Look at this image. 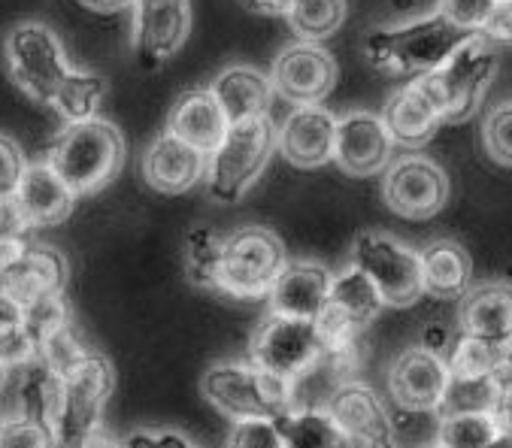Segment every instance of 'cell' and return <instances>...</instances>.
I'll return each mask as SVG.
<instances>
[{
  "mask_svg": "<svg viewBox=\"0 0 512 448\" xmlns=\"http://www.w3.org/2000/svg\"><path fill=\"white\" fill-rule=\"evenodd\" d=\"M7 67L19 91L55 109L64 122L91 119L107 94V79L67 64L64 46L43 22H22L7 37Z\"/></svg>",
  "mask_w": 512,
  "mask_h": 448,
  "instance_id": "cell-1",
  "label": "cell"
},
{
  "mask_svg": "<svg viewBox=\"0 0 512 448\" xmlns=\"http://www.w3.org/2000/svg\"><path fill=\"white\" fill-rule=\"evenodd\" d=\"M470 34L452 25L440 10L397 25H379L364 40L367 61L391 76H425L440 70Z\"/></svg>",
  "mask_w": 512,
  "mask_h": 448,
  "instance_id": "cell-2",
  "label": "cell"
},
{
  "mask_svg": "<svg viewBox=\"0 0 512 448\" xmlns=\"http://www.w3.org/2000/svg\"><path fill=\"white\" fill-rule=\"evenodd\" d=\"M46 161L70 182L79 197L104 191L125 164L122 131L107 119L67 122L46 152Z\"/></svg>",
  "mask_w": 512,
  "mask_h": 448,
  "instance_id": "cell-3",
  "label": "cell"
},
{
  "mask_svg": "<svg viewBox=\"0 0 512 448\" xmlns=\"http://www.w3.org/2000/svg\"><path fill=\"white\" fill-rule=\"evenodd\" d=\"M200 391L222 415L240 421L249 415H282L297 406V382L279 379L252 361L213 364L200 379Z\"/></svg>",
  "mask_w": 512,
  "mask_h": 448,
  "instance_id": "cell-4",
  "label": "cell"
},
{
  "mask_svg": "<svg viewBox=\"0 0 512 448\" xmlns=\"http://www.w3.org/2000/svg\"><path fill=\"white\" fill-rule=\"evenodd\" d=\"M325 355L328 336L316 318L267 312L249 340V361L288 382L310 376L316 367H322Z\"/></svg>",
  "mask_w": 512,
  "mask_h": 448,
  "instance_id": "cell-5",
  "label": "cell"
},
{
  "mask_svg": "<svg viewBox=\"0 0 512 448\" xmlns=\"http://www.w3.org/2000/svg\"><path fill=\"white\" fill-rule=\"evenodd\" d=\"M279 149V131L270 116L231 125L228 137L207 161V194L219 203H237L264 173Z\"/></svg>",
  "mask_w": 512,
  "mask_h": 448,
  "instance_id": "cell-6",
  "label": "cell"
},
{
  "mask_svg": "<svg viewBox=\"0 0 512 448\" xmlns=\"http://www.w3.org/2000/svg\"><path fill=\"white\" fill-rule=\"evenodd\" d=\"M285 267H288V255L282 240L273 231L261 228V224H243V228L231 231L222 243V267H219L222 294L237 300L270 297Z\"/></svg>",
  "mask_w": 512,
  "mask_h": 448,
  "instance_id": "cell-7",
  "label": "cell"
},
{
  "mask_svg": "<svg viewBox=\"0 0 512 448\" xmlns=\"http://www.w3.org/2000/svg\"><path fill=\"white\" fill-rule=\"evenodd\" d=\"M110 394H113V367L104 355L91 352L70 376H64V397L55 421L58 445L82 448L97 442Z\"/></svg>",
  "mask_w": 512,
  "mask_h": 448,
  "instance_id": "cell-8",
  "label": "cell"
},
{
  "mask_svg": "<svg viewBox=\"0 0 512 448\" xmlns=\"http://www.w3.org/2000/svg\"><path fill=\"white\" fill-rule=\"evenodd\" d=\"M352 264H358L382 291L385 306H413L425 294L422 252L409 249L391 234L361 231L352 243Z\"/></svg>",
  "mask_w": 512,
  "mask_h": 448,
  "instance_id": "cell-9",
  "label": "cell"
},
{
  "mask_svg": "<svg viewBox=\"0 0 512 448\" xmlns=\"http://www.w3.org/2000/svg\"><path fill=\"white\" fill-rule=\"evenodd\" d=\"M494 76H497V52L485 34H470L452 52V58L440 70H434L437 88L446 103V119L452 125L467 122L482 106Z\"/></svg>",
  "mask_w": 512,
  "mask_h": 448,
  "instance_id": "cell-10",
  "label": "cell"
},
{
  "mask_svg": "<svg viewBox=\"0 0 512 448\" xmlns=\"http://www.w3.org/2000/svg\"><path fill=\"white\" fill-rule=\"evenodd\" d=\"M382 200L406 221L434 218L449 200V176L437 161L422 155L391 161L382 176Z\"/></svg>",
  "mask_w": 512,
  "mask_h": 448,
  "instance_id": "cell-11",
  "label": "cell"
},
{
  "mask_svg": "<svg viewBox=\"0 0 512 448\" xmlns=\"http://www.w3.org/2000/svg\"><path fill=\"white\" fill-rule=\"evenodd\" d=\"M188 31V0H134L131 4V43L143 70L164 67L185 46Z\"/></svg>",
  "mask_w": 512,
  "mask_h": 448,
  "instance_id": "cell-12",
  "label": "cell"
},
{
  "mask_svg": "<svg viewBox=\"0 0 512 448\" xmlns=\"http://www.w3.org/2000/svg\"><path fill=\"white\" fill-rule=\"evenodd\" d=\"M273 88L294 106L322 103L337 85V61L322 40L297 37L273 61Z\"/></svg>",
  "mask_w": 512,
  "mask_h": 448,
  "instance_id": "cell-13",
  "label": "cell"
},
{
  "mask_svg": "<svg viewBox=\"0 0 512 448\" xmlns=\"http://www.w3.org/2000/svg\"><path fill=\"white\" fill-rule=\"evenodd\" d=\"M449 382V358L428 346H413L400 352L388 367V394L403 412H437Z\"/></svg>",
  "mask_w": 512,
  "mask_h": 448,
  "instance_id": "cell-14",
  "label": "cell"
},
{
  "mask_svg": "<svg viewBox=\"0 0 512 448\" xmlns=\"http://www.w3.org/2000/svg\"><path fill=\"white\" fill-rule=\"evenodd\" d=\"M382 119L403 149H419L437 137V131L449 122L446 119V103L437 88L434 73L416 76L409 85L394 91L382 109Z\"/></svg>",
  "mask_w": 512,
  "mask_h": 448,
  "instance_id": "cell-15",
  "label": "cell"
},
{
  "mask_svg": "<svg viewBox=\"0 0 512 448\" xmlns=\"http://www.w3.org/2000/svg\"><path fill=\"white\" fill-rule=\"evenodd\" d=\"M61 397H64V376L55 373L43 361V355L16 367H4V421L28 418V421L49 424L55 430Z\"/></svg>",
  "mask_w": 512,
  "mask_h": 448,
  "instance_id": "cell-16",
  "label": "cell"
},
{
  "mask_svg": "<svg viewBox=\"0 0 512 448\" xmlns=\"http://www.w3.org/2000/svg\"><path fill=\"white\" fill-rule=\"evenodd\" d=\"M394 137L382 116L367 109H352L337 122V152L334 164L349 176H376L388 170L394 155Z\"/></svg>",
  "mask_w": 512,
  "mask_h": 448,
  "instance_id": "cell-17",
  "label": "cell"
},
{
  "mask_svg": "<svg viewBox=\"0 0 512 448\" xmlns=\"http://www.w3.org/2000/svg\"><path fill=\"white\" fill-rule=\"evenodd\" d=\"M337 122L340 116L322 103L294 106L279 128V155L300 170L331 164L337 152Z\"/></svg>",
  "mask_w": 512,
  "mask_h": 448,
  "instance_id": "cell-18",
  "label": "cell"
},
{
  "mask_svg": "<svg viewBox=\"0 0 512 448\" xmlns=\"http://www.w3.org/2000/svg\"><path fill=\"white\" fill-rule=\"evenodd\" d=\"M325 406L334 415V421L343 427V433L349 436L352 445L385 448L397 439V430H394V421H391L385 403L364 382H352V379L340 382L328 394Z\"/></svg>",
  "mask_w": 512,
  "mask_h": 448,
  "instance_id": "cell-19",
  "label": "cell"
},
{
  "mask_svg": "<svg viewBox=\"0 0 512 448\" xmlns=\"http://www.w3.org/2000/svg\"><path fill=\"white\" fill-rule=\"evenodd\" d=\"M207 161H210V155H203L191 143L164 131L143 152L140 176L158 194H185L197 182L207 179Z\"/></svg>",
  "mask_w": 512,
  "mask_h": 448,
  "instance_id": "cell-20",
  "label": "cell"
},
{
  "mask_svg": "<svg viewBox=\"0 0 512 448\" xmlns=\"http://www.w3.org/2000/svg\"><path fill=\"white\" fill-rule=\"evenodd\" d=\"M167 131L191 143L203 155H213L231 131V119L213 88H188L176 97L167 116Z\"/></svg>",
  "mask_w": 512,
  "mask_h": 448,
  "instance_id": "cell-21",
  "label": "cell"
},
{
  "mask_svg": "<svg viewBox=\"0 0 512 448\" xmlns=\"http://www.w3.org/2000/svg\"><path fill=\"white\" fill-rule=\"evenodd\" d=\"M64 282H67L64 255L40 243H28V249L16 261L0 264V294L13 297L22 306L46 294L64 291Z\"/></svg>",
  "mask_w": 512,
  "mask_h": 448,
  "instance_id": "cell-22",
  "label": "cell"
},
{
  "mask_svg": "<svg viewBox=\"0 0 512 448\" xmlns=\"http://www.w3.org/2000/svg\"><path fill=\"white\" fill-rule=\"evenodd\" d=\"M28 218L34 231L40 228H55V224L67 221L79 194L70 188V182L49 164V161H34L28 164L16 194H13Z\"/></svg>",
  "mask_w": 512,
  "mask_h": 448,
  "instance_id": "cell-23",
  "label": "cell"
},
{
  "mask_svg": "<svg viewBox=\"0 0 512 448\" xmlns=\"http://www.w3.org/2000/svg\"><path fill=\"white\" fill-rule=\"evenodd\" d=\"M334 273L316 261H288L282 276L276 279L267 303L270 312L294 315V318H322L331 297Z\"/></svg>",
  "mask_w": 512,
  "mask_h": 448,
  "instance_id": "cell-24",
  "label": "cell"
},
{
  "mask_svg": "<svg viewBox=\"0 0 512 448\" xmlns=\"http://www.w3.org/2000/svg\"><path fill=\"white\" fill-rule=\"evenodd\" d=\"M458 327L461 333L482 336V340L509 343L512 340V285L494 282V285L470 288L461 297Z\"/></svg>",
  "mask_w": 512,
  "mask_h": 448,
  "instance_id": "cell-25",
  "label": "cell"
},
{
  "mask_svg": "<svg viewBox=\"0 0 512 448\" xmlns=\"http://www.w3.org/2000/svg\"><path fill=\"white\" fill-rule=\"evenodd\" d=\"M213 94L219 97L222 109L228 112L231 125L237 122H249V119H261L270 112V100H273V79L264 76L255 67L246 64H234L225 67L213 82H210Z\"/></svg>",
  "mask_w": 512,
  "mask_h": 448,
  "instance_id": "cell-26",
  "label": "cell"
},
{
  "mask_svg": "<svg viewBox=\"0 0 512 448\" xmlns=\"http://www.w3.org/2000/svg\"><path fill=\"white\" fill-rule=\"evenodd\" d=\"M422 273H425V294L437 300H461L470 291L473 264L458 243L437 240L422 252Z\"/></svg>",
  "mask_w": 512,
  "mask_h": 448,
  "instance_id": "cell-27",
  "label": "cell"
},
{
  "mask_svg": "<svg viewBox=\"0 0 512 448\" xmlns=\"http://www.w3.org/2000/svg\"><path fill=\"white\" fill-rule=\"evenodd\" d=\"M276 424L285 436V445L291 448H337L352 445L343 427L334 421L328 406H291L282 415H276Z\"/></svg>",
  "mask_w": 512,
  "mask_h": 448,
  "instance_id": "cell-28",
  "label": "cell"
},
{
  "mask_svg": "<svg viewBox=\"0 0 512 448\" xmlns=\"http://www.w3.org/2000/svg\"><path fill=\"white\" fill-rule=\"evenodd\" d=\"M222 243H225V237H219L213 228H191L188 231L185 246H182V264H185V276L194 288L222 291V282H219Z\"/></svg>",
  "mask_w": 512,
  "mask_h": 448,
  "instance_id": "cell-29",
  "label": "cell"
},
{
  "mask_svg": "<svg viewBox=\"0 0 512 448\" xmlns=\"http://www.w3.org/2000/svg\"><path fill=\"white\" fill-rule=\"evenodd\" d=\"M437 442L446 448H485L500 445L503 430L491 412H461L437 418Z\"/></svg>",
  "mask_w": 512,
  "mask_h": 448,
  "instance_id": "cell-30",
  "label": "cell"
},
{
  "mask_svg": "<svg viewBox=\"0 0 512 448\" xmlns=\"http://www.w3.org/2000/svg\"><path fill=\"white\" fill-rule=\"evenodd\" d=\"M291 31L303 40H325L337 34L346 19V0H297L285 16Z\"/></svg>",
  "mask_w": 512,
  "mask_h": 448,
  "instance_id": "cell-31",
  "label": "cell"
},
{
  "mask_svg": "<svg viewBox=\"0 0 512 448\" xmlns=\"http://www.w3.org/2000/svg\"><path fill=\"white\" fill-rule=\"evenodd\" d=\"M497 397V376H455L446 388V397L437 415H461V412H491Z\"/></svg>",
  "mask_w": 512,
  "mask_h": 448,
  "instance_id": "cell-32",
  "label": "cell"
},
{
  "mask_svg": "<svg viewBox=\"0 0 512 448\" xmlns=\"http://www.w3.org/2000/svg\"><path fill=\"white\" fill-rule=\"evenodd\" d=\"M22 309H25V327H28L37 349H43L58 330H64L70 324V306L64 300V291L46 294Z\"/></svg>",
  "mask_w": 512,
  "mask_h": 448,
  "instance_id": "cell-33",
  "label": "cell"
},
{
  "mask_svg": "<svg viewBox=\"0 0 512 448\" xmlns=\"http://www.w3.org/2000/svg\"><path fill=\"white\" fill-rule=\"evenodd\" d=\"M482 146L494 164L512 167V100L497 103L482 122Z\"/></svg>",
  "mask_w": 512,
  "mask_h": 448,
  "instance_id": "cell-34",
  "label": "cell"
},
{
  "mask_svg": "<svg viewBox=\"0 0 512 448\" xmlns=\"http://www.w3.org/2000/svg\"><path fill=\"white\" fill-rule=\"evenodd\" d=\"M228 445L234 448H285V436L273 415H249L234 421L228 433Z\"/></svg>",
  "mask_w": 512,
  "mask_h": 448,
  "instance_id": "cell-35",
  "label": "cell"
},
{
  "mask_svg": "<svg viewBox=\"0 0 512 448\" xmlns=\"http://www.w3.org/2000/svg\"><path fill=\"white\" fill-rule=\"evenodd\" d=\"M40 355H43V361H46L55 373L70 376L91 352L82 346V340L76 336L73 324H67L64 330H58V333L52 336V340L40 349Z\"/></svg>",
  "mask_w": 512,
  "mask_h": 448,
  "instance_id": "cell-36",
  "label": "cell"
},
{
  "mask_svg": "<svg viewBox=\"0 0 512 448\" xmlns=\"http://www.w3.org/2000/svg\"><path fill=\"white\" fill-rule=\"evenodd\" d=\"M500 0H437V10L467 34H482Z\"/></svg>",
  "mask_w": 512,
  "mask_h": 448,
  "instance_id": "cell-37",
  "label": "cell"
},
{
  "mask_svg": "<svg viewBox=\"0 0 512 448\" xmlns=\"http://www.w3.org/2000/svg\"><path fill=\"white\" fill-rule=\"evenodd\" d=\"M0 442H4V448H49V445H58L55 430L49 424L28 421V418L4 421Z\"/></svg>",
  "mask_w": 512,
  "mask_h": 448,
  "instance_id": "cell-38",
  "label": "cell"
},
{
  "mask_svg": "<svg viewBox=\"0 0 512 448\" xmlns=\"http://www.w3.org/2000/svg\"><path fill=\"white\" fill-rule=\"evenodd\" d=\"M25 170H28V161L19 143L10 134H4V140H0V194H16Z\"/></svg>",
  "mask_w": 512,
  "mask_h": 448,
  "instance_id": "cell-39",
  "label": "cell"
},
{
  "mask_svg": "<svg viewBox=\"0 0 512 448\" xmlns=\"http://www.w3.org/2000/svg\"><path fill=\"white\" fill-rule=\"evenodd\" d=\"M491 415L503 430V442H512V367L497 376V397Z\"/></svg>",
  "mask_w": 512,
  "mask_h": 448,
  "instance_id": "cell-40",
  "label": "cell"
},
{
  "mask_svg": "<svg viewBox=\"0 0 512 448\" xmlns=\"http://www.w3.org/2000/svg\"><path fill=\"white\" fill-rule=\"evenodd\" d=\"M482 34L497 46H512V0H500L494 16L488 19V25L482 28Z\"/></svg>",
  "mask_w": 512,
  "mask_h": 448,
  "instance_id": "cell-41",
  "label": "cell"
},
{
  "mask_svg": "<svg viewBox=\"0 0 512 448\" xmlns=\"http://www.w3.org/2000/svg\"><path fill=\"white\" fill-rule=\"evenodd\" d=\"M122 445H185V448H191L194 442L179 430H134L122 439Z\"/></svg>",
  "mask_w": 512,
  "mask_h": 448,
  "instance_id": "cell-42",
  "label": "cell"
},
{
  "mask_svg": "<svg viewBox=\"0 0 512 448\" xmlns=\"http://www.w3.org/2000/svg\"><path fill=\"white\" fill-rule=\"evenodd\" d=\"M243 4L261 16H288L297 0H243Z\"/></svg>",
  "mask_w": 512,
  "mask_h": 448,
  "instance_id": "cell-43",
  "label": "cell"
},
{
  "mask_svg": "<svg viewBox=\"0 0 512 448\" xmlns=\"http://www.w3.org/2000/svg\"><path fill=\"white\" fill-rule=\"evenodd\" d=\"M422 346H428V349H434V352H446V349H449V330L440 327V324L428 327L425 336H422Z\"/></svg>",
  "mask_w": 512,
  "mask_h": 448,
  "instance_id": "cell-44",
  "label": "cell"
},
{
  "mask_svg": "<svg viewBox=\"0 0 512 448\" xmlns=\"http://www.w3.org/2000/svg\"><path fill=\"white\" fill-rule=\"evenodd\" d=\"M79 4L94 13H119V10H131L134 0H79Z\"/></svg>",
  "mask_w": 512,
  "mask_h": 448,
  "instance_id": "cell-45",
  "label": "cell"
}]
</instances>
